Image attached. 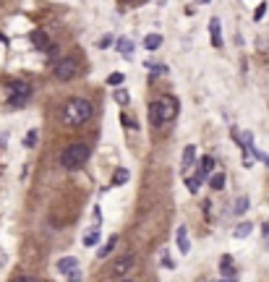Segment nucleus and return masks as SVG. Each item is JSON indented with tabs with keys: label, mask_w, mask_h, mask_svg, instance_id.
<instances>
[{
	"label": "nucleus",
	"mask_w": 269,
	"mask_h": 282,
	"mask_svg": "<svg viewBox=\"0 0 269 282\" xmlns=\"http://www.w3.org/2000/svg\"><path fill=\"white\" fill-rule=\"evenodd\" d=\"M91 115H94V105H91L89 100H84V97H68L63 110H60V118H63V123L68 128L89 123Z\"/></svg>",
	"instance_id": "nucleus-1"
},
{
	"label": "nucleus",
	"mask_w": 269,
	"mask_h": 282,
	"mask_svg": "<svg viewBox=\"0 0 269 282\" xmlns=\"http://www.w3.org/2000/svg\"><path fill=\"white\" fill-rule=\"evenodd\" d=\"M178 110H180V105L173 94L157 97L155 102H149V123L155 128H159L162 123H170V120L178 118Z\"/></svg>",
	"instance_id": "nucleus-2"
},
{
	"label": "nucleus",
	"mask_w": 269,
	"mask_h": 282,
	"mask_svg": "<svg viewBox=\"0 0 269 282\" xmlns=\"http://www.w3.org/2000/svg\"><path fill=\"white\" fill-rule=\"evenodd\" d=\"M91 157V147L87 141H73L60 152V167L63 170H79V167Z\"/></svg>",
	"instance_id": "nucleus-3"
},
{
	"label": "nucleus",
	"mask_w": 269,
	"mask_h": 282,
	"mask_svg": "<svg viewBox=\"0 0 269 282\" xmlns=\"http://www.w3.org/2000/svg\"><path fill=\"white\" fill-rule=\"evenodd\" d=\"M52 73H55L58 81H71L76 73H79V60H76V55H66L60 58L55 68H52Z\"/></svg>",
	"instance_id": "nucleus-4"
},
{
	"label": "nucleus",
	"mask_w": 269,
	"mask_h": 282,
	"mask_svg": "<svg viewBox=\"0 0 269 282\" xmlns=\"http://www.w3.org/2000/svg\"><path fill=\"white\" fill-rule=\"evenodd\" d=\"M8 91H11V102L13 105H26V100L32 97V87L26 81H8Z\"/></svg>",
	"instance_id": "nucleus-5"
},
{
	"label": "nucleus",
	"mask_w": 269,
	"mask_h": 282,
	"mask_svg": "<svg viewBox=\"0 0 269 282\" xmlns=\"http://www.w3.org/2000/svg\"><path fill=\"white\" fill-rule=\"evenodd\" d=\"M175 246H178V251L183 256L191 254V238H188V227L186 225H180L178 230H175Z\"/></svg>",
	"instance_id": "nucleus-6"
},
{
	"label": "nucleus",
	"mask_w": 269,
	"mask_h": 282,
	"mask_svg": "<svg viewBox=\"0 0 269 282\" xmlns=\"http://www.w3.org/2000/svg\"><path fill=\"white\" fill-rule=\"evenodd\" d=\"M134 264H136V254H126V256H120L118 261H115L112 272L118 274V277H123V274H128L131 269H134Z\"/></svg>",
	"instance_id": "nucleus-7"
},
{
	"label": "nucleus",
	"mask_w": 269,
	"mask_h": 282,
	"mask_svg": "<svg viewBox=\"0 0 269 282\" xmlns=\"http://www.w3.org/2000/svg\"><path fill=\"white\" fill-rule=\"evenodd\" d=\"M55 269H58V274H63V277H68L71 272H76V269H79V259H76V256H63V259H58Z\"/></svg>",
	"instance_id": "nucleus-8"
},
{
	"label": "nucleus",
	"mask_w": 269,
	"mask_h": 282,
	"mask_svg": "<svg viewBox=\"0 0 269 282\" xmlns=\"http://www.w3.org/2000/svg\"><path fill=\"white\" fill-rule=\"evenodd\" d=\"M196 162H199V178H202V180H209V175L214 173V165H217V162H214V157H209V154H206V157H202V159H196Z\"/></svg>",
	"instance_id": "nucleus-9"
},
{
	"label": "nucleus",
	"mask_w": 269,
	"mask_h": 282,
	"mask_svg": "<svg viewBox=\"0 0 269 282\" xmlns=\"http://www.w3.org/2000/svg\"><path fill=\"white\" fill-rule=\"evenodd\" d=\"M194 165H196V147H194V144H188V147L183 149V154H180V170L186 173Z\"/></svg>",
	"instance_id": "nucleus-10"
},
{
	"label": "nucleus",
	"mask_w": 269,
	"mask_h": 282,
	"mask_svg": "<svg viewBox=\"0 0 269 282\" xmlns=\"http://www.w3.org/2000/svg\"><path fill=\"white\" fill-rule=\"evenodd\" d=\"M220 274H222V277H235V274H238L235 261H233V256H230V254H225L220 259Z\"/></svg>",
	"instance_id": "nucleus-11"
},
{
	"label": "nucleus",
	"mask_w": 269,
	"mask_h": 282,
	"mask_svg": "<svg viewBox=\"0 0 269 282\" xmlns=\"http://www.w3.org/2000/svg\"><path fill=\"white\" fill-rule=\"evenodd\" d=\"M32 44H34L37 50H45V52L52 50V42H50V37L45 34V32H32Z\"/></svg>",
	"instance_id": "nucleus-12"
},
{
	"label": "nucleus",
	"mask_w": 269,
	"mask_h": 282,
	"mask_svg": "<svg viewBox=\"0 0 269 282\" xmlns=\"http://www.w3.org/2000/svg\"><path fill=\"white\" fill-rule=\"evenodd\" d=\"M115 47H118V52H120L126 60H134V42H131L128 37H120V40L115 42Z\"/></svg>",
	"instance_id": "nucleus-13"
},
{
	"label": "nucleus",
	"mask_w": 269,
	"mask_h": 282,
	"mask_svg": "<svg viewBox=\"0 0 269 282\" xmlns=\"http://www.w3.org/2000/svg\"><path fill=\"white\" fill-rule=\"evenodd\" d=\"M99 233H102V225H94L91 230H87V233H84V246L94 248L97 243H99Z\"/></svg>",
	"instance_id": "nucleus-14"
},
{
	"label": "nucleus",
	"mask_w": 269,
	"mask_h": 282,
	"mask_svg": "<svg viewBox=\"0 0 269 282\" xmlns=\"http://www.w3.org/2000/svg\"><path fill=\"white\" fill-rule=\"evenodd\" d=\"M248 207H251V199H248V196H238V199L233 201V209H230V212H233L235 217H241V215L248 212Z\"/></svg>",
	"instance_id": "nucleus-15"
},
{
	"label": "nucleus",
	"mask_w": 269,
	"mask_h": 282,
	"mask_svg": "<svg viewBox=\"0 0 269 282\" xmlns=\"http://www.w3.org/2000/svg\"><path fill=\"white\" fill-rule=\"evenodd\" d=\"M251 233H253V222H248V219H241V222L233 227V235H235V238H248Z\"/></svg>",
	"instance_id": "nucleus-16"
},
{
	"label": "nucleus",
	"mask_w": 269,
	"mask_h": 282,
	"mask_svg": "<svg viewBox=\"0 0 269 282\" xmlns=\"http://www.w3.org/2000/svg\"><path fill=\"white\" fill-rule=\"evenodd\" d=\"M144 47H147L149 52H155L157 47H162V34H157V32H152L144 37Z\"/></svg>",
	"instance_id": "nucleus-17"
},
{
	"label": "nucleus",
	"mask_w": 269,
	"mask_h": 282,
	"mask_svg": "<svg viewBox=\"0 0 269 282\" xmlns=\"http://www.w3.org/2000/svg\"><path fill=\"white\" fill-rule=\"evenodd\" d=\"M209 32H212V44L214 47H222V32H220V19L209 21Z\"/></svg>",
	"instance_id": "nucleus-18"
},
{
	"label": "nucleus",
	"mask_w": 269,
	"mask_h": 282,
	"mask_svg": "<svg viewBox=\"0 0 269 282\" xmlns=\"http://www.w3.org/2000/svg\"><path fill=\"white\" fill-rule=\"evenodd\" d=\"M225 183H227V175H225V173H212V175H209L212 191H222V188H225Z\"/></svg>",
	"instance_id": "nucleus-19"
},
{
	"label": "nucleus",
	"mask_w": 269,
	"mask_h": 282,
	"mask_svg": "<svg viewBox=\"0 0 269 282\" xmlns=\"http://www.w3.org/2000/svg\"><path fill=\"white\" fill-rule=\"evenodd\" d=\"M115 246H118V235H110V238L105 240V246L99 248V254H97V256H99V259H107V256H110L112 251H115Z\"/></svg>",
	"instance_id": "nucleus-20"
},
{
	"label": "nucleus",
	"mask_w": 269,
	"mask_h": 282,
	"mask_svg": "<svg viewBox=\"0 0 269 282\" xmlns=\"http://www.w3.org/2000/svg\"><path fill=\"white\" fill-rule=\"evenodd\" d=\"M128 178H131L128 167H118V170H115V175H112V186H126Z\"/></svg>",
	"instance_id": "nucleus-21"
},
{
	"label": "nucleus",
	"mask_w": 269,
	"mask_h": 282,
	"mask_svg": "<svg viewBox=\"0 0 269 282\" xmlns=\"http://www.w3.org/2000/svg\"><path fill=\"white\" fill-rule=\"evenodd\" d=\"M37 141H40V131H37V128H32V131L24 136V147H26V149H34Z\"/></svg>",
	"instance_id": "nucleus-22"
},
{
	"label": "nucleus",
	"mask_w": 269,
	"mask_h": 282,
	"mask_svg": "<svg viewBox=\"0 0 269 282\" xmlns=\"http://www.w3.org/2000/svg\"><path fill=\"white\" fill-rule=\"evenodd\" d=\"M186 188L191 194H199V188H202V178L199 175H191V178H186Z\"/></svg>",
	"instance_id": "nucleus-23"
},
{
	"label": "nucleus",
	"mask_w": 269,
	"mask_h": 282,
	"mask_svg": "<svg viewBox=\"0 0 269 282\" xmlns=\"http://www.w3.org/2000/svg\"><path fill=\"white\" fill-rule=\"evenodd\" d=\"M123 81H126V73H120V71L107 76V84H110V87H123Z\"/></svg>",
	"instance_id": "nucleus-24"
},
{
	"label": "nucleus",
	"mask_w": 269,
	"mask_h": 282,
	"mask_svg": "<svg viewBox=\"0 0 269 282\" xmlns=\"http://www.w3.org/2000/svg\"><path fill=\"white\" fill-rule=\"evenodd\" d=\"M115 102H118V105H128V102H131V94H128V89L118 87V91H115Z\"/></svg>",
	"instance_id": "nucleus-25"
},
{
	"label": "nucleus",
	"mask_w": 269,
	"mask_h": 282,
	"mask_svg": "<svg viewBox=\"0 0 269 282\" xmlns=\"http://www.w3.org/2000/svg\"><path fill=\"white\" fill-rule=\"evenodd\" d=\"M159 264H162L165 269H175V261L170 259V254H167V248H162V254H159Z\"/></svg>",
	"instance_id": "nucleus-26"
},
{
	"label": "nucleus",
	"mask_w": 269,
	"mask_h": 282,
	"mask_svg": "<svg viewBox=\"0 0 269 282\" xmlns=\"http://www.w3.org/2000/svg\"><path fill=\"white\" fill-rule=\"evenodd\" d=\"M97 44H99V50H107V47L112 44V34H105V37H102V40H99Z\"/></svg>",
	"instance_id": "nucleus-27"
},
{
	"label": "nucleus",
	"mask_w": 269,
	"mask_h": 282,
	"mask_svg": "<svg viewBox=\"0 0 269 282\" xmlns=\"http://www.w3.org/2000/svg\"><path fill=\"white\" fill-rule=\"evenodd\" d=\"M120 123L126 126V128H131V131H136V128H139V126L134 123V118H128V115H120Z\"/></svg>",
	"instance_id": "nucleus-28"
},
{
	"label": "nucleus",
	"mask_w": 269,
	"mask_h": 282,
	"mask_svg": "<svg viewBox=\"0 0 269 282\" xmlns=\"http://www.w3.org/2000/svg\"><path fill=\"white\" fill-rule=\"evenodd\" d=\"M264 13H267V3H259V5H256V13H253V19L261 21V19H264Z\"/></svg>",
	"instance_id": "nucleus-29"
},
{
	"label": "nucleus",
	"mask_w": 269,
	"mask_h": 282,
	"mask_svg": "<svg viewBox=\"0 0 269 282\" xmlns=\"http://www.w3.org/2000/svg\"><path fill=\"white\" fill-rule=\"evenodd\" d=\"M261 235H264V246L269 248V222L261 225Z\"/></svg>",
	"instance_id": "nucleus-30"
},
{
	"label": "nucleus",
	"mask_w": 269,
	"mask_h": 282,
	"mask_svg": "<svg viewBox=\"0 0 269 282\" xmlns=\"http://www.w3.org/2000/svg\"><path fill=\"white\" fill-rule=\"evenodd\" d=\"M256 159H259V162H264V165L269 167V154H264V152H259V149H256Z\"/></svg>",
	"instance_id": "nucleus-31"
},
{
	"label": "nucleus",
	"mask_w": 269,
	"mask_h": 282,
	"mask_svg": "<svg viewBox=\"0 0 269 282\" xmlns=\"http://www.w3.org/2000/svg\"><path fill=\"white\" fill-rule=\"evenodd\" d=\"M68 282H81V272H79V269L71 272V274H68Z\"/></svg>",
	"instance_id": "nucleus-32"
},
{
	"label": "nucleus",
	"mask_w": 269,
	"mask_h": 282,
	"mask_svg": "<svg viewBox=\"0 0 269 282\" xmlns=\"http://www.w3.org/2000/svg\"><path fill=\"white\" fill-rule=\"evenodd\" d=\"M13 282H40V280H37V277H29V274H26V277H19V280H13Z\"/></svg>",
	"instance_id": "nucleus-33"
},
{
	"label": "nucleus",
	"mask_w": 269,
	"mask_h": 282,
	"mask_svg": "<svg viewBox=\"0 0 269 282\" xmlns=\"http://www.w3.org/2000/svg\"><path fill=\"white\" fill-rule=\"evenodd\" d=\"M220 282H238V274H235V277H222Z\"/></svg>",
	"instance_id": "nucleus-34"
},
{
	"label": "nucleus",
	"mask_w": 269,
	"mask_h": 282,
	"mask_svg": "<svg viewBox=\"0 0 269 282\" xmlns=\"http://www.w3.org/2000/svg\"><path fill=\"white\" fill-rule=\"evenodd\" d=\"M196 3H199V5H206V3H212V0H196Z\"/></svg>",
	"instance_id": "nucleus-35"
},
{
	"label": "nucleus",
	"mask_w": 269,
	"mask_h": 282,
	"mask_svg": "<svg viewBox=\"0 0 269 282\" xmlns=\"http://www.w3.org/2000/svg\"><path fill=\"white\" fill-rule=\"evenodd\" d=\"M199 282H214V280H209V277H204V280H199Z\"/></svg>",
	"instance_id": "nucleus-36"
},
{
	"label": "nucleus",
	"mask_w": 269,
	"mask_h": 282,
	"mask_svg": "<svg viewBox=\"0 0 269 282\" xmlns=\"http://www.w3.org/2000/svg\"><path fill=\"white\" fill-rule=\"evenodd\" d=\"M120 282H134V280H120Z\"/></svg>",
	"instance_id": "nucleus-37"
},
{
	"label": "nucleus",
	"mask_w": 269,
	"mask_h": 282,
	"mask_svg": "<svg viewBox=\"0 0 269 282\" xmlns=\"http://www.w3.org/2000/svg\"><path fill=\"white\" fill-rule=\"evenodd\" d=\"M0 175H3V165H0Z\"/></svg>",
	"instance_id": "nucleus-38"
},
{
	"label": "nucleus",
	"mask_w": 269,
	"mask_h": 282,
	"mask_svg": "<svg viewBox=\"0 0 269 282\" xmlns=\"http://www.w3.org/2000/svg\"><path fill=\"white\" fill-rule=\"evenodd\" d=\"M128 3H136V0H128Z\"/></svg>",
	"instance_id": "nucleus-39"
}]
</instances>
